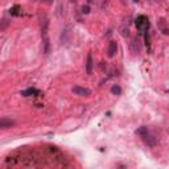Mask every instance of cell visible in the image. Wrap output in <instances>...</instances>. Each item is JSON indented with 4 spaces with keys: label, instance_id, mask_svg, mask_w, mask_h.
I'll use <instances>...</instances> for the list:
<instances>
[{
    "label": "cell",
    "instance_id": "obj_1",
    "mask_svg": "<svg viewBox=\"0 0 169 169\" xmlns=\"http://www.w3.org/2000/svg\"><path fill=\"white\" fill-rule=\"evenodd\" d=\"M136 134L138 135H140L143 138V140L146 142L148 146H151V147H153L155 146V143H156V140H155V138L151 135V132L148 131V128L147 127H140L138 131H136Z\"/></svg>",
    "mask_w": 169,
    "mask_h": 169
},
{
    "label": "cell",
    "instance_id": "obj_2",
    "mask_svg": "<svg viewBox=\"0 0 169 169\" xmlns=\"http://www.w3.org/2000/svg\"><path fill=\"white\" fill-rule=\"evenodd\" d=\"M71 91H73L74 94L79 95V96H88V95L91 94L90 88H87V87H82V86H74L73 88H71Z\"/></svg>",
    "mask_w": 169,
    "mask_h": 169
},
{
    "label": "cell",
    "instance_id": "obj_3",
    "mask_svg": "<svg viewBox=\"0 0 169 169\" xmlns=\"http://www.w3.org/2000/svg\"><path fill=\"white\" fill-rule=\"evenodd\" d=\"M15 126V120H12L11 118H2L0 119V128L2 130H5V128H9V127H13Z\"/></svg>",
    "mask_w": 169,
    "mask_h": 169
},
{
    "label": "cell",
    "instance_id": "obj_4",
    "mask_svg": "<svg viewBox=\"0 0 169 169\" xmlns=\"http://www.w3.org/2000/svg\"><path fill=\"white\" fill-rule=\"evenodd\" d=\"M116 52H118V44L115 41H111L110 45H108V50H107V56L110 58H112L116 54Z\"/></svg>",
    "mask_w": 169,
    "mask_h": 169
},
{
    "label": "cell",
    "instance_id": "obj_5",
    "mask_svg": "<svg viewBox=\"0 0 169 169\" xmlns=\"http://www.w3.org/2000/svg\"><path fill=\"white\" fill-rule=\"evenodd\" d=\"M86 73L90 75L92 73V54H87V63H86Z\"/></svg>",
    "mask_w": 169,
    "mask_h": 169
},
{
    "label": "cell",
    "instance_id": "obj_6",
    "mask_svg": "<svg viewBox=\"0 0 169 169\" xmlns=\"http://www.w3.org/2000/svg\"><path fill=\"white\" fill-rule=\"evenodd\" d=\"M111 92L114 95H120L122 94V88H120L119 84H114V86L111 87Z\"/></svg>",
    "mask_w": 169,
    "mask_h": 169
},
{
    "label": "cell",
    "instance_id": "obj_7",
    "mask_svg": "<svg viewBox=\"0 0 169 169\" xmlns=\"http://www.w3.org/2000/svg\"><path fill=\"white\" fill-rule=\"evenodd\" d=\"M44 46H45L44 52H45V54H48V53H49V40H48V38L44 40Z\"/></svg>",
    "mask_w": 169,
    "mask_h": 169
},
{
    "label": "cell",
    "instance_id": "obj_8",
    "mask_svg": "<svg viewBox=\"0 0 169 169\" xmlns=\"http://www.w3.org/2000/svg\"><path fill=\"white\" fill-rule=\"evenodd\" d=\"M82 12H83V13H88V12H90V8H88L87 5L83 7V8H82Z\"/></svg>",
    "mask_w": 169,
    "mask_h": 169
},
{
    "label": "cell",
    "instance_id": "obj_9",
    "mask_svg": "<svg viewBox=\"0 0 169 169\" xmlns=\"http://www.w3.org/2000/svg\"><path fill=\"white\" fill-rule=\"evenodd\" d=\"M134 2H135V3H138V2H139V0H134Z\"/></svg>",
    "mask_w": 169,
    "mask_h": 169
}]
</instances>
